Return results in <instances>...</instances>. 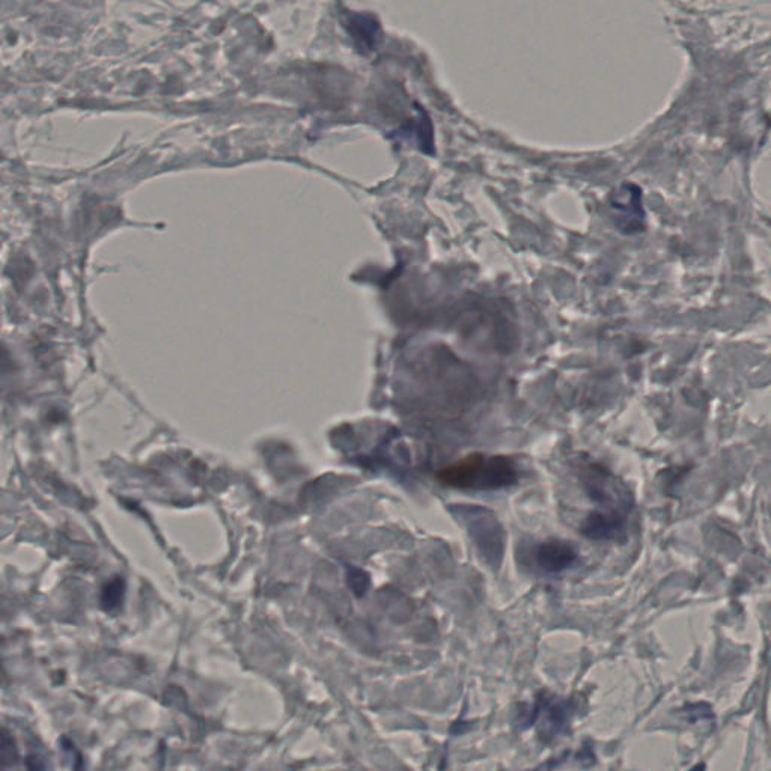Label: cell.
<instances>
[{"instance_id":"1","label":"cell","mask_w":771,"mask_h":771,"mask_svg":"<svg viewBox=\"0 0 771 771\" xmlns=\"http://www.w3.org/2000/svg\"><path fill=\"white\" fill-rule=\"evenodd\" d=\"M439 479L443 484L461 490H502L516 484L519 470L511 458L473 454L440 470Z\"/></svg>"},{"instance_id":"2","label":"cell","mask_w":771,"mask_h":771,"mask_svg":"<svg viewBox=\"0 0 771 771\" xmlns=\"http://www.w3.org/2000/svg\"><path fill=\"white\" fill-rule=\"evenodd\" d=\"M467 531L491 568H499L505 553V531L496 514L481 506L461 509Z\"/></svg>"},{"instance_id":"3","label":"cell","mask_w":771,"mask_h":771,"mask_svg":"<svg viewBox=\"0 0 771 771\" xmlns=\"http://www.w3.org/2000/svg\"><path fill=\"white\" fill-rule=\"evenodd\" d=\"M610 208L615 216L616 226L622 234H637L645 229V210L642 204V190L636 184H622L610 196Z\"/></svg>"},{"instance_id":"4","label":"cell","mask_w":771,"mask_h":771,"mask_svg":"<svg viewBox=\"0 0 771 771\" xmlns=\"http://www.w3.org/2000/svg\"><path fill=\"white\" fill-rule=\"evenodd\" d=\"M579 553L567 541H547L535 552L538 567L546 573H561L576 564Z\"/></svg>"},{"instance_id":"5","label":"cell","mask_w":771,"mask_h":771,"mask_svg":"<svg viewBox=\"0 0 771 771\" xmlns=\"http://www.w3.org/2000/svg\"><path fill=\"white\" fill-rule=\"evenodd\" d=\"M625 525L627 516L594 511L583 523L582 534L594 541L615 540L625 531Z\"/></svg>"},{"instance_id":"6","label":"cell","mask_w":771,"mask_h":771,"mask_svg":"<svg viewBox=\"0 0 771 771\" xmlns=\"http://www.w3.org/2000/svg\"><path fill=\"white\" fill-rule=\"evenodd\" d=\"M348 31L357 43L362 44L365 49H371L377 40L378 23L368 16H353L348 22Z\"/></svg>"},{"instance_id":"7","label":"cell","mask_w":771,"mask_h":771,"mask_svg":"<svg viewBox=\"0 0 771 771\" xmlns=\"http://www.w3.org/2000/svg\"><path fill=\"white\" fill-rule=\"evenodd\" d=\"M122 595H124V585L121 580H113L112 583L104 588L103 597H101V603H103L104 609L115 610L116 607L121 604Z\"/></svg>"},{"instance_id":"8","label":"cell","mask_w":771,"mask_h":771,"mask_svg":"<svg viewBox=\"0 0 771 771\" xmlns=\"http://www.w3.org/2000/svg\"><path fill=\"white\" fill-rule=\"evenodd\" d=\"M8 743H10L8 738H5L4 735L0 734V747H4V749H10V747H5Z\"/></svg>"}]
</instances>
